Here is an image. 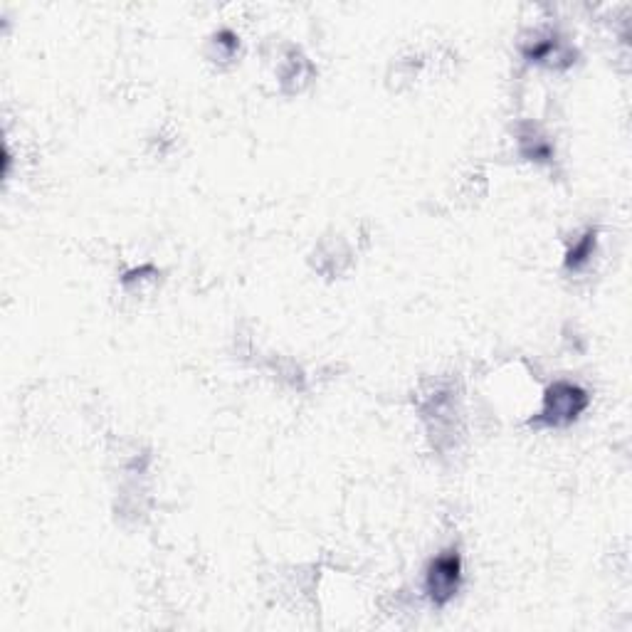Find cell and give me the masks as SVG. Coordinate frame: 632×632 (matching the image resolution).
Returning <instances> with one entry per match:
<instances>
[{"instance_id":"obj_1","label":"cell","mask_w":632,"mask_h":632,"mask_svg":"<svg viewBox=\"0 0 632 632\" xmlns=\"http://www.w3.org/2000/svg\"><path fill=\"white\" fill-rule=\"evenodd\" d=\"M460 556L457 553H442L433 561L428 573V593L437 605L447 603L460 586Z\"/></svg>"},{"instance_id":"obj_2","label":"cell","mask_w":632,"mask_h":632,"mask_svg":"<svg viewBox=\"0 0 632 632\" xmlns=\"http://www.w3.org/2000/svg\"><path fill=\"white\" fill-rule=\"evenodd\" d=\"M586 405V395H583L578 388L573 386H556L549 395V405H546L544 410V418L549 420V423L558 425V423H568V420H573L578 415V410Z\"/></svg>"}]
</instances>
